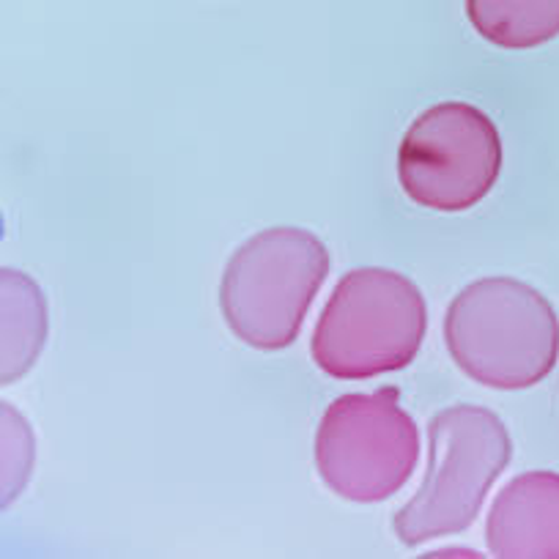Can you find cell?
<instances>
[{"label":"cell","instance_id":"cell-1","mask_svg":"<svg viewBox=\"0 0 559 559\" xmlns=\"http://www.w3.org/2000/svg\"><path fill=\"white\" fill-rule=\"evenodd\" d=\"M444 346L466 379L491 390H530L559 362V316L530 283L483 277L450 302Z\"/></svg>","mask_w":559,"mask_h":559},{"label":"cell","instance_id":"cell-2","mask_svg":"<svg viewBox=\"0 0 559 559\" xmlns=\"http://www.w3.org/2000/svg\"><path fill=\"white\" fill-rule=\"evenodd\" d=\"M428 469L419 491L392 515V532L414 548L469 530L513 459V439L491 408L459 403L428 423Z\"/></svg>","mask_w":559,"mask_h":559},{"label":"cell","instance_id":"cell-3","mask_svg":"<svg viewBox=\"0 0 559 559\" xmlns=\"http://www.w3.org/2000/svg\"><path fill=\"white\" fill-rule=\"evenodd\" d=\"M330 250L305 228L261 230L236 247L219 280V313L258 352H283L299 337L330 274Z\"/></svg>","mask_w":559,"mask_h":559},{"label":"cell","instance_id":"cell-4","mask_svg":"<svg viewBox=\"0 0 559 559\" xmlns=\"http://www.w3.org/2000/svg\"><path fill=\"white\" fill-rule=\"evenodd\" d=\"M428 332L423 292L401 272L362 266L348 272L316 321L310 354L332 379L395 373L414 362Z\"/></svg>","mask_w":559,"mask_h":559},{"label":"cell","instance_id":"cell-5","mask_svg":"<svg viewBox=\"0 0 559 559\" xmlns=\"http://www.w3.org/2000/svg\"><path fill=\"white\" fill-rule=\"evenodd\" d=\"M419 461V428L395 386L352 392L332 403L316 431V472L346 502L395 497Z\"/></svg>","mask_w":559,"mask_h":559},{"label":"cell","instance_id":"cell-6","mask_svg":"<svg viewBox=\"0 0 559 559\" xmlns=\"http://www.w3.org/2000/svg\"><path fill=\"white\" fill-rule=\"evenodd\" d=\"M502 170V138L466 102L419 112L397 148V181L408 201L433 212H466L486 201Z\"/></svg>","mask_w":559,"mask_h":559},{"label":"cell","instance_id":"cell-7","mask_svg":"<svg viewBox=\"0 0 559 559\" xmlns=\"http://www.w3.org/2000/svg\"><path fill=\"white\" fill-rule=\"evenodd\" d=\"M486 546L499 559H559V475L524 472L491 502Z\"/></svg>","mask_w":559,"mask_h":559},{"label":"cell","instance_id":"cell-8","mask_svg":"<svg viewBox=\"0 0 559 559\" xmlns=\"http://www.w3.org/2000/svg\"><path fill=\"white\" fill-rule=\"evenodd\" d=\"M3 384L23 379L47 341V302L41 288L17 269H3Z\"/></svg>","mask_w":559,"mask_h":559},{"label":"cell","instance_id":"cell-9","mask_svg":"<svg viewBox=\"0 0 559 559\" xmlns=\"http://www.w3.org/2000/svg\"><path fill=\"white\" fill-rule=\"evenodd\" d=\"M466 17L499 50H535L559 36V0H466Z\"/></svg>","mask_w":559,"mask_h":559},{"label":"cell","instance_id":"cell-10","mask_svg":"<svg viewBox=\"0 0 559 559\" xmlns=\"http://www.w3.org/2000/svg\"><path fill=\"white\" fill-rule=\"evenodd\" d=\"M34 466V433L23 414L3 403V510L20 497Z\"/></svg>","mask_w":559,"mask_h":559}]
</instances>
